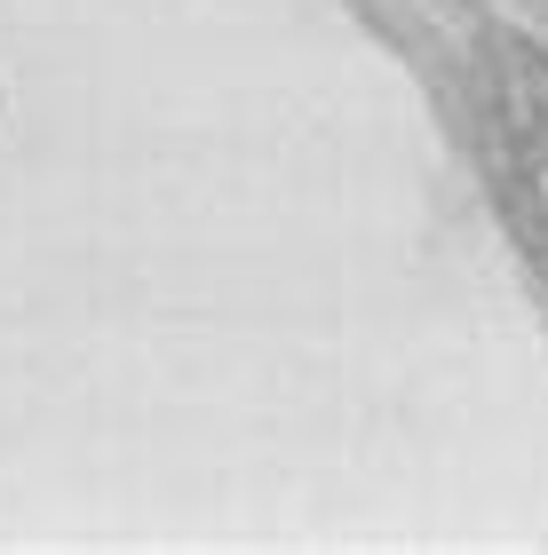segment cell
<instances>
[{
    "instance_id": "cell-1",
    "label": "cell",
    "mask_w": 548,
    "mask_h": 555,
    "mask_svg": "<svg viewBox=\"0 0 548 555\" xmlns=\"http://www.w3.org/2000/svg\"><path fill=\"white\" fill-rule=\"evenodd\" d=\"M477 135H485V175L501 191L517 246L548 270V56L533 40H517V33L485 40Z\"/></svg>"
}]
</instances>
